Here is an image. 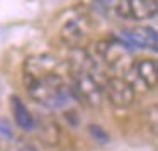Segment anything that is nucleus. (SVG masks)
I'll use <instances>...</instances> for the list:
<instances>
[{"mask_svg": "<svg viewBox=\"0 0 158 151\" xmlns=\"http://www.w3.org/2000/svg\"><path fill=\"white\" fill-rule=\"evenodd\" d=\"M60 68H61V63L55 55L43 53V55L29 56L24 61L22 78H41V76L60 71Z\"/></svg>", "mask_w": 158, "mask_h": 151, "instance_id": "obj_5", "label": "nucleus"}, {"mask_svg": "<svg viewBox=\"0 0 158 151\" xmlns=\"http://www.w3.org/2000/svg\"><path fill=\"white\" fill-rule=\"evenodd\" d=\"M39 141L49 148H55L61 143V127L53 117H43L39 124H34Z\"/></svg>", "mask_w": 158, "mask_h": 151, "instance_id": "obj_7", "label": "nucleus"}, {"mask_svg": "<svg viewBox=\"0 0 158 151\" xmlns=\"http://www.w3.org/2000/svg\"><path fill=\"white\" fill-rule=\"evenodd\" d=\"M89 133H90V136H92L97 143H100V144H107L110 141V136L104 131L102 126H99V124H90V126H89Z\"/></svg>", "mask_w": 158, "mask_h": 151, "instance_id": "obj_11", "label": "nucleus"}, {"mask_svg": "<svg viewBox=\"0 0 158 151\" xmlns=\"http://www.w3.org/2000/svg\"><path fill=\"white\" fill-rule=\"evenodd\" d=\"M97 4H100V5H109V4H112V0H95Z\"/></svg>", "mask_w": 158, "mask_h": 151, "instance_id": "obj_14", "label": "nucleus"}, {"mask_svg": "<svg viewBox=\"0 0 158 151\" xmlns=\"http://www.w3.org/2000/svg\"><path fill=\"white\" fill-rule=\"evenodd\" d=\"M10 107H12V114H14V120L22 131H34V117L29 112L27 105L22 102L21 97L12 95L10 97Z\"/></svg>", "mask_w": 158, "mask_h": 151, "instance_id": "obj_9", "label": "nucleus"}, {"mask_svg": "<svg viewBox=\"0 0 158 151\" xmlns=\"http://www.w3.org/2000/svg\"><path fill=\"white\" fill-rule=\"evenodd\" d=\"M90 19L85 14H77L72 15L65 24L61 26V31H60V38L70 48H80L82 43L87 39L90 32Z\"/></svg>", "mask_w": 158, "mask_h": 151, "instance_id": "obj_4", "label": "nucleus"}, {"mask_svg": "<svg viewBox=\"0 0 158 151\" xmlns=\"http://www.w3.org/2000/svg\"><path fill=\"white\" fill-rule=\"evenodd\" d=\"M24 85L27 95L48 109H61L73 95L72 87L65 82L61 71L41 78H24Z\"/></svg>", "mask_w": 158, "mask_h": 151, "instance_id": "obj_1", "label": "nucleus"}, {"mask_svg": "<svg viewBox=\"0 0 158 151\" xmlns=\"http://www.w3.org/2000/svg\"><path fill=\"white\" fill-rule=\"evenodd\" d=\"M73 95L78 97L87 107L90 109H99L104 100L102 85L99 80L92 75V71H83L75 75V83L72 85Z\"/></svg>", "mask_w": 158, "mask_h": 151, "instance_id": "obj_2", "label": "nucleus"}, {"mask_svg": "<svg viewBox=\"0 0 158 151\" xmlns=\"http://www.w3.org/2000/svg\"><path fill=\"white\" fill-rule=\"evenodd\" d=\"M131 19L144 21L156 15V0H129Z\"/></svg>", "mask_w": 158, "mask_h": 151, "instance_id": "obj_10", "label": "nucleus"}, {"mask_svg": "<svg viewBox=\"0 0 158 151\" xmlns=\"http://www.w3.org/2000/svg\"><path fill=\"white\" fill-rule=\"evenodd\" d=\"M133 68L136 70L138 78L143 82V85L146 88H155V85L158 82V66L155 59L141 58L133 63Z\"/></svg>", "mask_w": 158, "mask_h": 151, "instance_id": "obj_8", "label": "nucleus"}, {"mask_svg": "<svg viewBox=\"0 0 158 151\" xmlns=\"http://www.w3.org/2000/svg\"><path fill=\"white\" fill-rule=\"evenodd\" d=\"M114 12H116L117 17L121 19H131V5H129V0H117L114 4Z\"/></svg>", "mask_w": 158, "mask_h": 151, "instance_id": "obj_12", "label": "nucleus"}, {"mask_svg": "<svg viewBox=\"0 0 158 151\" xmlns=\"http://www.w3.org/2000/svg\"><path fill=\"white\" fill-rule=\"evenodd\" d=\"M0 133H4L7 137H10V127H9L4 120H0Z\"/></svg>", "mask_w": 158, "mask_h": 151, "instance_id": "obj_13", "label": "nucleus"}, {"mask_svg": "<svg viewBox=\"0 0 158 151\" xmlns=\"http://www.w3.org/2000/svg\"><path fill=\"white\" fill-rule=\"evenodd\" d=\"M104 97L117 109H127L134 104V87L123 76H109L102 85Z\"/></svg>", "mask_w": 158, "mask_h": 151, "instance_id": "obj_3", "label": "nucleus"}, {"mask_svg": "<svg viewBox=\"0 0 158 151\" xmlns=\"http://www.w3.org/2000/svg\"><path fill=\"white\" fill-rule=\"evenodd\" d=\"M123 44L134 46V48H153L156 49V31L153 27H146V26H136L131 29H123L119 32Z\"/></svg>", "mask_w": 158, "mask_h": 151, "instance_id": "obj_6", "label": "nucleus"}]
</instances>
